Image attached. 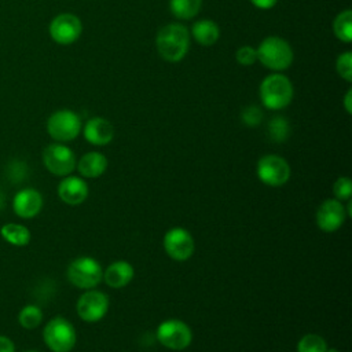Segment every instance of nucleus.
<instances>
[{"mask_svg": "<svg viewBox=\"0 0 352 352\" xmlns=\"http://www.w3.org/2000/svg\"><path fill=\"white\" fill-rule=\"evenodd\" d=\"M155 48L158 55L170 63L180 62L190 50V32L177 22L162 26L155 36Z\"/></svg>", "mask_w": 352, "mask_h": 352, "instance_id": "f257e3e1", "label": "nucleus"}, {"mask_svg": "<svg viewBox=\"0 0 352 352\" xmlns=\"http://www.w3.org/2000/svg\"><path fill=\"white\" fill-rule=\"evenodd\" d=\"M257 60L272 72H283L289 69L294 59V52L289 41L279 36H268L256 48Z\"/></svg>", "mask_w": 352, "mask_h": 352, "instance_id": "f03ea898", "label": "nucleus"}, {"mask_svg": "<svg viewBox=\"0 0 352 352\" xmlns=\"http://www.w3.org/2000/svg\"><path fill=\"white\" fill-rule=\"evenodd\" d=\"M258 95L261 104L268 110H282L290 104L294 88L289 77L282 73H271L260 84Z\"/></svg>", "mask_w": 352, "mask_h": 352, "instance_id": "7ed1b4c3", "label": "nucleus"}, {"mask_svg": "<svg viewBox=\"0 0 352 352\" xmlns=\"http://www.w3.org/2000/svg\"><path fill=\"white\" fill-rule=\"evenodd\" d=\"M66 276L73 286L89 290L95 289L102 282L103 270L96 258L91 256H80L69 264Z\"/></svg>", "mask_w": 352, "mask_h": 352, "instance_id": "20e7f679", "label": "nucleus"}, {"mask_svg": "<svg viewBox=\"0 0 352 352\" xmlns=\"http://www.w3.org/2000/svg\"><path fill=\"white\" fill-rule=\"evenodd\" d=\"M43 340L52 352H70L77 341V331L72 322L55 316L43 329Z\"/></svg>", "mask_w": 352, "mask_h": 352, "instance_id": "39448f33", "label": "nucleus"}, {"mask_svg": "<svg viewBox=\"0 0 352 352\" xmlns=\"http://www.w3.org/2000/svg\"><path fill=\"white\" fill-rule=\"evenodd\" d=\"M82 128L81 118L70 109L54 111L47 120V132L58 143L74 140Z\"/></svg>", "mask_w": 352, "mask_h": 352, "instance_id": "423d86ee", "label": "nucleus"}, {"mask_svg": "<svg viewBox=\"0 0 352 352\" xmlns=\"http://www.w3.org/2000/svg\"><path fill=\"white\" fill-rule=\"evenodd\" d=\"M155 337L166 349L183 351L190 346L192 341V331L190 326L180 319H166L158 324Z\"/></svg>", "mask_w": 352, "mask_h": 352, "instance_id": "0eeeda50", "label": "nucleus"}, {"mask_svg": "<svg viewBox=\"0 0 352 352\" xmlns=\"http://www.w3.org/2000/svg\"><path fill=\"white\" fill-rule=\"evenodd\" d=\"M257 177L261 183L270 187H280L290 179L289 162L276 154H265L257 161Z\"/></svg>", "mask_w": 352, "mask_h": 352, "instance_id": "6e6552de", "label": "nucleus"}, {"mask_svg": "<svg viewBox=\"0 0 352 352\" xmlns=\"http://www.w3.org/2000/svg\"><path fill=\"white\" fill-rule=\"evenodd\" d=\"M43 164L55 176H69L76 169V155L63 143H51L43 150Z\"/></svg>", "mask_w": 352, "mask_h": 352, "instance_id": "1a4fd4ad", "label": "nucleus"}, {"mask_svg": "<svg viewBox=\"0 0 352 352\" xmlns=\"http://www.w3.org/2000/svg\"><path fill=\"white\" fill-rule=\"evenodd\" d=\"M109 296L96 289H89L84 292L78 297L76 304V309L80 319L88 323H95L103 319L109 311Z\"/></svg>", "mask_w": 352, "mask_h": 352, "instance_id": "9d476101", "label": "nucleus"}, {"mask_svg": "<svg viewBox=\"0 0 352 352\" xmlns=\"http://www.w3.org/2000/svg\"><path fill=\"white\" fill-rule=\"evenodd\" d=\"M165 253L175 261H187L195 250V241L190 231L183 227L168 230L162 239Z\"/></svg>", "mask_w": 352, "mask_h": 352, "instance_id": "9b49d317", "label": "nucleus"}, {"mask_svg": "<svg viewBox=\"0 0 352 352\" xmlns=\"http://www.w3.org/2000/svg\"><path fill=\"white\" fill-rule=\"evenodd\" d=\"M48 32L56 44L70 45L80 38L82 33V23L77 15L72 12H62L52 18Z\"/></svg>", "mask_w": 352, "mask_h": 352, "instance_id": "f8f14e48", "label": "nucleus"}, {"mask_svg": "<svg viewBox=\"0 0 352 352\" xmlns=\"http://www.w3.org/2000/svg\"><path fill=\"white\" fill-rule=\"evenodd\" d=\"M346 219L344 204L336 198L324 199L315 214V221L319 230L323 232H334L342 227Z\"/></svg>", "mask_w": 352, "mask_h": 352, "instance_id": "ddd939ff", "label": "nucleus"}, {"mask_svg": "<svg viewBox=\"0 0 352 352\" xmlns=\"http://www.w3.org/2000/svg\"><path fill=\"white\" fill-rule=\"evenodd\" d=\"M89 194V187L82 177L78 176H65L58 184V197L62 202L77 206L81 205Z\"/></svg>", "mask_w": 352, "mask_h": 352, "instance_id": "4468645a", "label": "nucleus"}, {"mask_svg": "<svg viewBox=\"0 0 352 352\" xmlns=\"http://www.w3.org/2000/svg\"><path fill=\"white\" fill-rule=\"evenodd\" d=\"M43 195L36 188H22L12 199V209L22 219H33L43 209Z\"/></svg>", "mask_w": 352, "mask_h": 352, "instance_id": "2eb2a0df", "label": "nucleus"}, {"mask_svg": "<svg viewBox=\"0 0 352 352\" xmlns=\"http://www.w3.org/2000/svg\"><path fill=\"white\" fill-rule=\"evenodd\" d=\"M81 129L84 139L92 146H106L114 138V126L104 117L89 118Z\"/></svg>", "mask_w": 352, "mask_h": 352, "instance_id": "dca6fc26", "label": "nucleus"}, {"mask_svg": "<svg viewBox=\"0 0 352 352\" xmlns=\"http://www.w3.org/2000/svg\"><path fill=\"white\" fill-rule=\"evenodd\" d=\"M135 276L133 265L125 260H117L107 265L103 271V280L109 287L121 289L132 282Z\"/></svg>", "mask_w": 352, "mask_h": 352, "instance_id": "f3484780", "label": "nucleus"}, {"mask_svg": "<svg viewBox=\"0 0 352 352\" xmlns=\"http://www.w3.org/2000/svg\"><path fill=\"white\" fill-rule=\"evenodd\" d=\"M109 161L104 154L99 151H88L77 161L76 168L78 173L87 179H96L107 169Z\"/></svg>", "mask_w": 352, "mask_h": 352, "instance_id": "a211bd4d", "label": "nucleus"}, {"mask_svg": "<svg viewBox=\"0 0 352 352\" xmlns=\"http://www.w3.org/2000/svg\"><path fill=\"white\" fill-rule=\"evenodd\" d=\"M192 38L202 47H210L220 38V28L212 19H198L191 26Z\"/></svg>", "mask_w": 352, "mask_h": 352, "instance_id": "6ab92c4d", "label": "nucleus"}, {"mask_svg": "<svg viewBox=\"0 0 352 352\" xmlns=\"http://www.w3.org/2000/svg\"><path fill=\"white\" fill-rule=\"evenodd\" d=\"M0 235L4 241L14 246H26L30 242V231L22 224L7 223L0 228Z\"/></svg>", "mask_w": 352, "mask_h": 352, "instance_id": "aec40b11", "label": "nucleus"}, {"mask_svg": "<svg viewBox=\"0 0 352 352\" xmlns=\"http://www.w3.org/2000/svg\"><path fill=\"white\" fill-rule=\"evenodd\" d=\"M202 7V0H169L172 15L180 21L192 19L198 15Z\"/></svg>", "mask_w": 352, "mask_h": 352, "instance_id": "412c9836", "label": "nucleus"}, {"mask_svg": "<svg viewBox=\"0 0 352 352\" xmlns=\"http://www.w3.org/2000/svg\"><path fill=\"white\" fill-rule=\"evenodd\" d=\"M333 33L334 36L345 43L349 44L352 41V10L346 8L338 12L333 21Z\"/></svg>", "mask_w": 352, "mask_h": 352, "instance_id": "4be33fe9", "label": "nucleus"}, {"mask_svg": "<svg viewBox=\"0 0 352 352\" xmlns=\"http://www.w3.org/2000/svg\"><path fill=\"white\" fill-rule=\"evenodd\" d=\"M18 322L23 329H28V330H33L38 327L43 322L41 308L34 304L25 305L18 314Z\"/></svg>", "mask_w": 352, "mask_h": 352, "instance_id": "5701e85b", "label": "nucleus"}, {"mask_svg": "<svg viewBox=\"0 0 352 352\" xmlns=\"http://www.w3.org/2000/svg\"><path fill=\"white\" fill-rule=\"evenodd\" d=\"M268 135H270L271 140H274L276 143H282V142L287 140V138L290 135V124H289L287 118H285L283 116L272 117L271 121L268 122Z\"/></svg>", "mask_w": 352, "mask_h": 352, "instance_id": "b1692460", "label": "nucleus"}, {"mask_svg": "<svg viewBox=\"0 0 352 352\" xmlns=\"http://www.w3.org/2000/svg\"><path fill=\"white\" fill-rule=\"evenodd\" d=\"M327 348L326 340L315 333L304 334L297 342V352H326Z\"/></svg>", "mask_w": 352, "mask_h": 352, "instance_id": "393cba45", "label": "nucleus"}, {"mask_svg": "<svg viewBox=\"0 0 352 352\" xmlns=\"http://www.w3.org/2000/svg\"><path fill=\"white\" fill-rule=\"evenodd\" d=\"M336 70L346 82H352V52L344 51L336 59Z\"/></svg>", "mask_w": 352, "mask_h": 352, "instance_id": "a878e982", "label": "nucleus"}, {"mask_svg": "<svg viewBox=\"0 0 352 352\" xmlns=\"http://www.w3.org/2000/svg\"><path fill=\"white\" fill-rule=\"evenodd\" d=\"M263 110L256 104H249L241 111V121L246 126H257L263 121Z\"/></svg>", "mask_w": 352, "mask_h": 352, "instance_id": "bb28decb", "label": "nucleus"}, {"mask_svg": "<svg viewBox=\"0 0 352 352\" xmlns=\"http://www.w3.org/2000/svg\"><path fill=\"white\" fill-rule=\"evenodd\" d=\"M333 194L338 201H348L352 197V180L346 176L338 177L333 184Z\"/></svg>", "mask_w": 352, "mask_h": 352, "instance_id": "cd10ccee", "label": "nucleus"}, {"mask_svg": "<svg viewBox=\"0 0 352 352\" xmlns=\"http://www.w3.org/2000/svg\"><path fill=\"white\" fill-rule=\"evenodd\" d=\"M235 59L241 66H252L257 62L256 48L252 45H242L235 52Z\"/></svg>", "mask_w": 352, "mask_h": 352, "instance_id": "c85d7f7f", "label": "nucleus"}, {"mask_svg": "<svg viewBox=\"0 0 352 352\" xmlns=\"http://www.w3.org/2000/svg\"><path fill=\"white\" fill-rule=\"evenodd\" d=\"M0 352H15V345L12 340L6 336H0Z\"/></svg>", "mask_w": 352, "mask_h": 352, "instance_id": "c756f323", "label": "nucleus"}, {"mask_svg": "<svg viewBox=\"0 0 352 352\" xmlns=\"http://www.w3.org/2000/svg\"><path fill=\"white\" fill-rule=\"evenodd\" d=\"M256 8H260V10H270L272 8L278 0H249Z\"/></svg>", "mask_w": 352, "mask_h": 352, "instance_id": "7c9ffc66", "label": "nucleus"}, {"mask_svg": "<svg viewBox=\"0 0 352 352\" xmlns=\"http://www.w3.org/2000/svg\"><path fill=\"white\" fill-rule=\"evenodd\" d=\"M342 104H344V109L348 114L352 113V88H348V91L345 92L344 95V99H342Z\"/></svg>", "mask_w": 352, "mask_h": 352, "instance_id": "2f4dec72", "label": "nucleus"}, {"mask_svg": "<svg viewBox=\"0 0 352 352\" xmlns=\"http://www.w3.org/2000/svg\"><path fill=\"white\" fill-rule=\"evenodd\" d=\"M326 352H338V349H336V348H327Z\"/></svg>", "mask_w": 352, "mask_h": 352, "instance_id": "473e14b6", "label": "nucleus"}, {"mask_svg": "<svg viewBox=\"0 0 352 352\" xmlns=\"http://www.w3.org/2000/svg\"><path fill=\"white\" fill-rule=\"evenodd\" d=\"M3 206V195H1V192H0V208Z\"/></svg>", "mask_w": 352, "mask_h": 352, "instance_id": "72a5a7b5", "label": "nucleus"}, {"mask_svg": "<svg viewBox=\"0 0 352 352\" xmlns=\"http://www.w3.org/2000/svg\"><path fill=\"white\" fill-rule=\"evenodd\" d=\"M25 352H38V351H33V349H32V351H25Z\"/></svg>", "mask_w": 352, "mask_h": 352, "instance_id": "f704fd0d", "label": "nucleus"}]
</instances>
